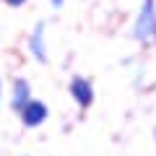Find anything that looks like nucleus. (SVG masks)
<instances>
[{"mask_svg": "<svg viewBox=\"0 0 156 156\" xmlns=\"http://www.w3.org/2000/svg\"><path fill=\"white\" fill-rule=\"evenodd\" d=\"M130 37L146 47H156V0H143L130 29Z\"/></svg>", "mask_w": 156, "mask_h": 156, "instance_id": "nucleus-1", "label": "nucleus"}, {"mask_svg": "<svg viewBox=\"0 0 156 156\" xmlns=\"http://www.w3.org/2000/svg\"><path fill=\"white\" fill-rule=\"evenodd\" d=\"M18 115H21L23 128H39V125L50 117V107H47L42 99H29L26 107H23Z\"/></svg>", "mask_w": 156, "mask_h": 156, "instance_id": "nucleus-2", "label": "nucleus"}, {"mask_svg": "<svg viewBox=\"0 0 156 156\" xmlns=\"http://www.w3.org/2000/svg\"><path fill=\"white\" fill-rule=\"evenodd\" d=\"M68 94L76 99V104L81 107V109H86V107H91V101H94V86H91L89 78L73 76L70 83H68Z\"/></svg>", "mask_w": 156, "mask_h": 156, "instance_id": "nucleus-3", "label": "nucleus"}, {"mask_svg": "<svg viewBox=\"0 0 156 156\" xmlns=\"http://www.w3.org/2000/svg\"><path fill=\"white\" fill-rule=\"evenodd\" d=\"M44 31H47V23L44 21H37L29 34V52L37 57V62H47V44H44Z\"/></svg>", "mask_w": 156, "mask_h": 156, "instance_id": "nucleus-4", "label": "nucleus"}, {"mask_svg": "<svg viewBox=\"0 0 156 156\" xmlns=\"http://www.w3.org/2000/svg\"><path fill=\"white\" fill-rule=\"evenodd\" d=\"M31 99V83L26 78H13V86H11V107L16 112H21L26 107V101Z\"/></svg>", "mask_w": 156, "mask_h": 156, "instance_id": "nucleus-5", "label": "nucleus"}, {"mask_svg": "<svg viewBox=\"0 0 156 156\" xmlns=\"http://www.w3.org/2000/svg\"><path fill=\"white\" fill-rule=\"evenodd\" d=\"M5 3H8V5H11V8H21L23 3H26V0H5Z\"/></svg>", "mask_w": 156, "mask_h": 156, "instance_id": "nucleus-6", "label": "nucleus"}, {"mask_svg": "<svg viewBox=\"0 0 156 156\" xmlns=\"http://www.w3.org/2000/svg\"><path fill=\"white\" fill-rule=\"evenodd\" d=\"M62 3H65V0H52V5H55V8H60Z\"/></svg>", "mask_w": 156, "mask_h": 156, "instance_id": "nucleus-7", "label": "nucleus"}, {"mask_svg": "<svg viewBox=\"0 0 156 156\" xmlns=\"http://www.w3.org/2000/svg\"><path fill=\"white\" fill-rule=\"evenodd\" d=\"M0 99H3V81H0Z\"/></svg>", "mask_w": 156, "mask_h": 156, "instance_id": "nucleus-8", "label": "nucleus"}, {"mask_svg": "<svg viewBox=\"0 0 156 156\" xmlns=\"http://www.w3.org/2000/svg\"><path fill=\"white\" fill-rule=\"evenodd\" d=\"M154 138H156V128H154Z\"/></svg>", "mask_w": 156, "mask_h": 156, "instance_id": "nucleus-9", "label": "nucleus"}]
</instances>
